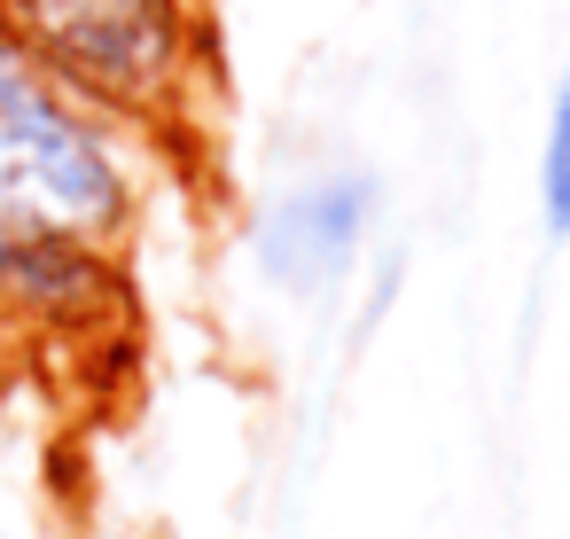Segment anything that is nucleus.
I'll use <instances>...</instances> for the list:
<instances>
[{
	"instance_id": "obj_1",
	"label": "nucleus",
	"mask_w": 570,
	"mask_h": 539,
	"mask_svg": "<svg viewBox=\"0 0 570 539\" xmlns=\"http://www.w3.org/2000/svg\"><path fill=\"white\" fill-rule=\"evenodd\" d=\"M0 40L134 134H188L212 87L204 0H0Z\"/></svg>"
},
{
	"instance_id": "obj_2",
	"label": "nucleus",
	"mask_w": 570,
	"mask_h": 539,
	"mask_svg": "<svg viewBox=\"0 0 570 539\" xmlns=\"http://www.w3.org/2000/svg\"><path fill=\"white\" fill-rule=\"evenodd\" d=\"M0 212L102 251H126V235L141 227L134 126L79 102L9 40H0Z\"/></svg>"
},
{
	"instance_id": "obj_3",
	"label": "nucleus",
	"mask_w": 570,
	"mask_h": 539,
	"mask_svg": "<svg viewBox=\"0 0 570 539\" xmlns=\"http://www.w3.org/2000/svg\"><path fill=\"white\" fill-rule=\"evenodd\" d=\"M126 313H134V282H126L118 251L0 212V329L79 344L95 329H118Z\"/></svg>"
},
{
	"instance_id": "obj_4",
	"label": "nucleus",
	"mask_w": 570,
	"mask_h": 539,
	"mask_svg": "<svg viewBox=\"0 0 570 539\" xmlns=\"http://www.w3.org/2000/svg\"><path fill=\"white\" fill-rule=\"evenodd\" d=\"M367 235H375V173H360V165H321V173L289 180V188L258 212V227H250V266H258L266 290L313 305V297H328V290L360 266Z\"/></svg>"
},
{
	"instance_id": "obj_5",
	"label": "nucleus",
	"mask_w": 570,
	"mask_h": 539,
	"mask_svg": "<svg viewBox=\"0 0 570 539\" xmlns=\"http://www.w3.org/2000/svg\"><path fill=\"white\" fill-rule=\"evenodd\" d=\"M531 204H539V235L562 251V243H570V63L554 71V95H547V118H539Z\"/></svg>"
}]
</instances>
